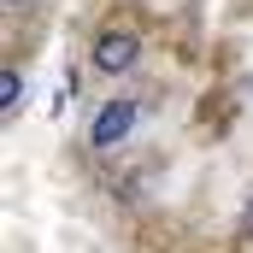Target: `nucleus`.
<instances>
[{
  "instance_id": "f257e3e1",
  "label": "nucleus",
  "mask_w": 253,
  "mask_h": 253,
  "mask_svg": "<svg viewBox=\"0 0 253 253\" xmlns=\"http://www.w3.org/2000/svg\"><path fill=\"white\" fill-rule=\"evenodd\" d=\"M94 71L100 77H124V71H135V59H141V36L135 30H124V24H112V30H100L94 36Z\"/></svg>"
},
{
  "instance_id": "f03ea898",
  "label": "nucleus",
  "mask_w": 253,
  "mask_h": 253,
  "mask_svg": "<svg viewBox=\"0 0 253 253\" xmlns=\"http://www.w3.org/2000/svg\"><path fill=\"white\" fill-rule=\"evenodd\" d=\"M129 129H135V100H106L100 118L88 124V141H94V147H118Z\"/></svg>"
},
{
  "instance_id": "7ed1b4c3",
  "label": "nucleus",
  "mask_w": 253,
  "mask_h": 253,
  "mask_svg": "<svg viewBox=\"0 0 253 253\" xmlns=\"http://www.w3.org/2000/svg\"><path fill=\"white\" fill-rule=\"evenodd\" d=\"M18 100H24V77L0 71V112H18Z\"/></svg>"
},
{
  "instance_id": "20e7f679",
  "label": "nucleus",
  "mask_w": 253,
  "mask_h": 253,
  "mask_svg": "<svg viewBox=\"0 0 253 253\" xmlns=\"http://www.w3.org/2000/svg\"><path fill=\"white\" fill-rule=\"evenodd\" d=\"M242 230L253 236V194H248V212H242Z\"/></svg>"
},
{
  "instance_id": "39448f33",
  "label": "nucleus",
  "mask_w": 253,
  "mask_h": 253,
  "mask_svg": "<svg viewBox=\"0 0 253 253\" xmlns=\"http://www.w3.org/2000/svg\"><path fill=\"white\" fill-rule=\"evenodd\" d=\"M12 6H30V0H12Z\"/></svg>"
}]
</instances>
